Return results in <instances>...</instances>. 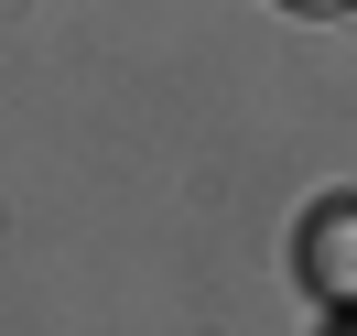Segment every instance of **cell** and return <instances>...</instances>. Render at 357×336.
Returning a JSON list of instances; mask_svg holds the SVG:
<instances>
[{
	"instance_id": "1",
	"label": "cell",
	"mask_w": 357,
	"mask_h": 336,
	"mask_svg": "<svg viewBox=\"0 0 357 336\" xmlns=\"http://www.w3.org/2000/svg\"><path fill=\"white\" fill-rule=\"evenodd\" d=\"M303 282L325 304H357V196H325L303 217Z\"/></svg>"
},
{
	"instance_id": "2",
	"label": "cell",
	"mask_w": 357,
	"mask_h": 336,
	"mask_svg": "<svg viewBox=\"0 0 357 336\" xmlns=\"http://www.w3.org/2000/svg\"><path fill=\"white\" fill-rule=\"evenodd\" d=\"M282 11H314V22H325V11H347V0H282Z\"/></svg>"
}]
</instances>
